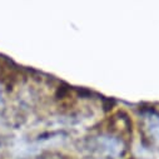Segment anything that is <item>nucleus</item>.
Listing matches in <instances>:
<instances>
[{
    "label": "nucleus",
    "instance_id": "obj_1",
    "mask_svg": "<svg viewBox=\"0 0 159 159\" xmlns=\"http://www.w3.org/2000/svg\"><path fill=\"white\" fill-rule=\"evenodd\" d=\"M148 127H149V133L155 137V139L159 140V119L158 116L150 115L148 116Z\"/></svg>",
    "mask_w": 159,
    "mask_h": 159
}]
</instances>
